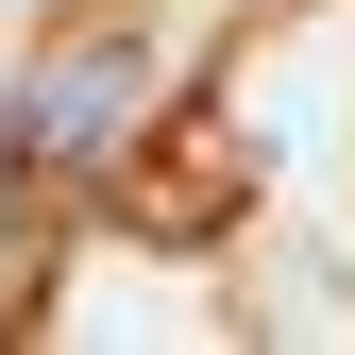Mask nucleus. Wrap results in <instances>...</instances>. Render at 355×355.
<instances>
[{"label": "nucleus", "instance_id": "obj_1", "mask_svg": "<svg viewBox=\"0 0 355 355\" xmlns=\"http://www.w3.org/2000/svg\"><path fill=\"white\" fill-rule=\"evenodd\" d=\"M136 102H153V51H136V34H68V51H34V85H17L0 119H17L34 187H51V203H85L119 153H136Z\"/></svg>", "mask_w": 355, "mask_h": 355}, {"label": "nucleus", "instance_id": "obj_2", "mask_svg": "<svg viewBox=\"0 0 355 355\" xmlns=\"http://www.w3.org/2000/svg\"><path fill=\"white\" fill-rule=\"evenodd\" d=\"M34 203H51V187H34V153H17V119H0V237H17Z\"/></svg>", "mask_w": 355, "mask_h": 355}]
</instances>
